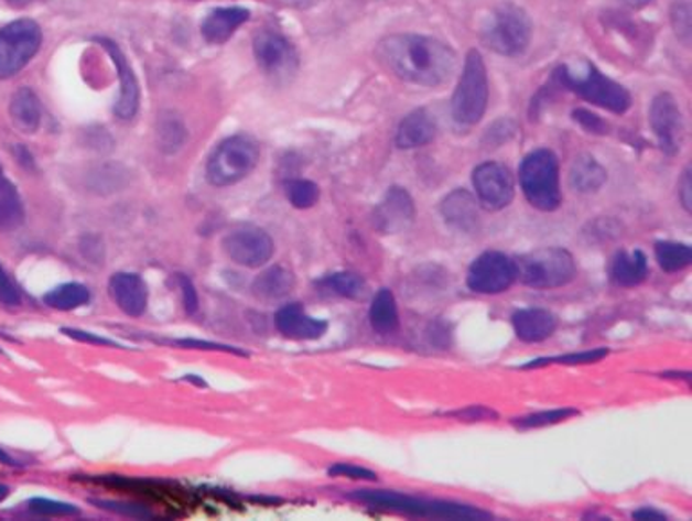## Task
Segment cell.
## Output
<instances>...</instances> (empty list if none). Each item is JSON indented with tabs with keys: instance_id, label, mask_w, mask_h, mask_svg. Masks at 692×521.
<instances>
[{
	"instance_id": "6da1fadb",
	"label": "cell",
	"mask_w": 692,
	"mask_h": 521,
	"mask_svg": "<svg viewBox=\"0 0 692 521\" xmlns=\"http://www.w3.org/2000/svg\"><path fill=\"white\" fill-rule=\"evenodd\" d=\"M377 61L388 73L417 87H441L450 82L458 55L450 44L419 33H393L377 44Z\"/></svg>"
},
{
	"instance_id": "7a4b0ae2",
	"label": "cell",
	"mask_w": 692,
	"mask_h": 521,
	"mask_svg": "<svg viewBox=\"0 0 692 521\" xmlns=\"http://www.w3.org/2000/svg\"><path fill=\"white\" fill-rule=\"evenodd\" d=\"M350 500L361 501L379 511L401 512L406 517L433 518V520L484 521L490 520V512L478 507L453 503V501L425 500V498L408 497L402 492L385 491V489H363L352 492Z\"/></svg>"
},
{
	"instance_id": "3957f363",
	"label": "cell",
	"mask_w": 692,
	"mask_h": 521,
	"mask_svg": "<svg viewBox=\"0 0 692 521\" xmlns=\"http://www.w3.org/2000/svg\"><path fill=\"white\" fill-rule=\"evenodd\" d=\"M552 82L558 84V87L572 90L579 98L597 105L601 109L609 110L614 115H626L634 104L629 90L624 85L612 80L590 62L561 65L555 69Z\"/></svg>"
},
{
	"instance_id": "277c9868",
	"label": "cell",
	"mask_w": 692,
	"mask_h": 521,
	"mask_svg": "<svg viewBox=\"0 0 692 521\" xmlns=\"http://www.w3.org/2000/svg\"><path fill=\"white\" fill-rule=\"evenodd\" d=\"M489 105V75L480 51L465 56L461 80L451 98V116L458 127L469 129L480 123Z\"/></svg>"
},
{
	"instance_id": "5b68a950",
	"label": "cell",
	"mask_w": 692,
	"mask_h": 521,
	"mask_svg": "<svg viewBox=\"0 0 692 521\" xmlns=\"http://www.w3.org/2000/svg\"><path fill=\"white\" fill-rule=\"evenodd\" d=\"M519 184L532 208L550 214L561 206L558 155L549 149L530 152L519 166Z\"/></svg>"
},
{
	"instance_id": "8992f818",
	"label": "cell",
	"mask_w": 692,
	"mask_h": 521,
	"mask_svg": "<svg viewBox=\"0 0 692 521\" xmlns=\"http://www.w3.org/2000/svg\"><path fill=\"white\" fill-rule=\"evenodd\" d=\"M532 33L534 25L529 13L515 2H505L493 11L482 33V41L496 55L516 58L529 50Z\"/></svg>"
},
{
	"instance_id": "52a82bcc",
	"label": "cell",
	"mask_w": 692,
	"mask_h": 521,
	"mask_svg": "<svg viewBox=\"0 0 692 521\" xmlns=\"http://www.w3.org/2000/svg\"><path fill=\"white\" fill-rule=\"evenodd\" d=\"M519 282L532 289H558L574 282L577 263L563 248L536 249L516 262Z\"/></svg>"
},
{
	"instance_id": "ba28073f",
	"label": "cell",
	"mask_w": 692,
	"mask_h": 521,
	"mask_svg": "<svg viewBox=\"0 0 692 521\" xmlns=\"http://www.w3.org/2000/svg\"><path fill=\"white\" fill-rule=\"evenodd\" d=\"M258 160L260 149L257 141H252L248 135H233L218 144L213 152L206 164V177L209 184L217 188L233 186L251 174Z\"/></svg>"
},
{
	"instance_id": "9c48e42d",
	"label": "cell",
	"mask_w": 692,
	"mask_h": 521,
	"mask_svg": "<svg viewBox=\"0 0 692 521\" xmlns=\"http://www.w3.org/2000/svg\"><path fill=\"white\" fill-rule=\"evenodd\" d=\"M42 45V30L31 19H20L0 30V80L19 75Z\"/></svg>"
},
{
	"instance_id": "30bf717a",
	"label": "cell",
	"mask_w": 692,
	"mask_h": 521,
	"mask_svg": "<svg viewBox=\"0 0 692 521\" xmlns=\"http://www.w3.org/2000/svg\"><path fill=\"white\" fill-rule=\"evenodd\" d=\"M252 53L263 75L277 84H285L300 69V55L288 36L280 31L263 30L252 41Z\"/></svg>"
},
{
	"instance_id": "8fae6325",
	"label": "cell",
	"mask_w": 692,
	"mask_h": 521,
	"mask_svg": "<svg viewBox=\"0 0 692 521\" xmlns=\"http://www.w3.org/2000/svg\"><path fill=\"white\" fill-rule=\"evenodd\" d=\"M518 280V265L500 251H487L471 263L467 285L476 294L495 296L512 287Z\"/></svg>"
},
{
	"instance_id": "7c38bea8",
	"label": "cell",
	"mask_w": 692,
	"mask_h": 521,
	"mask_svg": "<svg viewBox=\"0 0 692 521\" xmlns=\"http://www.w3.org/2000/svg\"><path fill=\"white\" fill-rule=\"evenodd\" d=\"M649 124L663 154L669 158L680 154L685 138V123L680 105L671 93L655 96L649 107Z\"/></svg>"
},
{
	"instance_id": "4fadbf2b",
	"label": "cell",
	"mask_w": 692,
	"mask_h": 521,
	"mask_svg": "<svg viewBox=\"0 0 692 521\" xmlns=\"http://www.w3.org/2000/svg\"><path fill=\"white\" fill-rule=\"evenodd\" d=\"M473 186L476 200L480 203L482 208L489 211H500L515 199V177L505 164L495 161L476 166L473 172Z\"/></svg>"
},
{
	"instance_id": "5bb4252c",
	"label": "cell",
	"mask_w": 692,
	"mask_h": 521,
	"mask_svg": "<svg viewBox=\"0 0 692 521\" xmlns=\"http://www.w3.org/2000/svg\"><path fill=\"white\" fill-rule=\"evenodd\" d=\"M233 262L244 268H262L274 254V242L263 229L244 228L229 234L223 242Z\"/></svg>"
},
{
	"instance_id": "9a60e30c",
	"label": "cell",
	"mask_w": 692,
	"mask_h": 521,
	"mask_svg": "<svg viewBox=\"0 0 692 521\" xmlns=\"http://www.w3.org/2000/svg\"><path fill=\"white\" fill-rule=\"evenodd\" d=\"M415 220V203L402 186H391L374 214V222L382 234H402Z\"/></svg>"
},
{
	"instance_id": "2e32d148",
	"label": "cell",
	"mask_w": 692,
	"mask_h": 521,
	"mask_svg": "<svg viewBox=\"0 0 692 521\" xmlns=\"http://www.w3.org/2000/svg\"><path fill=\"white\" fill-rule=\"evenodd\" d=\"M99 45H104L110 55V61L115 62L116 70L119 75V93L118 101H116L115 115L121 121H130L134 118L139 109V84L136 80L134 70L127 62L123 51L119 50V45L107 39H98Z\"/></svg>"
},
{
	"instance_id": "e0dca14e",
	"label": "cell",
	"mask_w": 692,
	"mask_h": 521,
	"mask_svg": "<svg viewBox=\"0 0 692 521\" xmlns=\"http://www.w3.org/2000/svg\"><path fill=\"white\" fill-rule=\"evenodd\" d=\"M274 323H277V328L282 333V336L296 339V341L320 339L325 336L328 328L327 322L309 316L300 303H291V305L280 308L274 316Z\"/></svg>"
},
{
	"instance_id": "ac0fdd59",
	"label": "cell",
	"mask_w": 692,
	"mask_h": 521,
	"mask_svg": "<svg viewBox=\"0 0 692 521\" xmlns=\"http://www.w3.org/2000/svg\"><path fill=\"white\" fill-rule=\"evenodd\" d=\"M110 296L127 316L138 318L147 311L149 289L139 274L118 273L109 282Z\"/></svg>"
},
{
	"instance_id": "d6986e66",
	"label": "cell",
	"mask_w": 692,
	"mask_h": 521,
	"mask_svg": "<svg viewBox=\"0 0 692 521\" xmlns=\"http://www.w3.org/2000/svg\"><path fill=\"white\" fill-rule=\"evenodd\" d=\"M512 328L523 343H541L558 330V316L547 308H519L512 314Z\"/></svg>"
},
{
	"instance_id": "ffe728a7",
	"label": "cell",
	"mask_w": 692,
	"mask_h": 521,
	"mask_svg": "<svg viewBox=\"0 0 692 521\" xmlns=\"http://www.w3.org/2000/svg\"><path fill=\"white\" fill-rule=\"evenodd\" d=\"M441 214L445 224L465 234L475 231L480 222L478 200L467 189H453L450 195H445L441 203Z\"/></svg>"
},
{
	"instance_id": "44dd1931",
	"label": "cell",
	"mask_w": 692,
	"mask_h": 521,
	"mask_svg": "<svg viewBox=\"0 0 692 521\" xmlns=\"http://www.w3.org/2000/svg\"><path fill=\"white\" fill-rule=\"evenodd\" d=\"M249 19H251V13L240 6L218 8L204 19L203 24H201V33H203L204 41L209 42V44H226L237 33L238 28L246 24Z\"/></svg>"
},
{
	"instance_id": "7402d4cb",
	"label": "cell",
	"mask_w": 692,
	"mask_h": 521,
	"mask_svg": "<svg viewBox=\"0 0 692 521\" xmlns=\"http://www.w3.org/2000/svg\"><path fill=\"white\" fill-rule=\"evenodd\" d=\"M436 121L425 109H417L402 118L397 127L396 143L399 149L411 150L425 146L435 140Z\"/></svg>"
},
{
	"instance_id": "603a6c76",
	"label": "cell",
	"mask_w": 692,
	"mask_h": 521,
	"mask_svg": "<svg viewBox=\"0 0 692 521\" xmlns=\"http://www.w3.org/2000/svg\"><path fill=\"white\" fill-rule=\"evenodd\" d=\"M11 121L24 134H35L42 123V107L30 87L17 90L10 104Z\"/></svg>"
},
{
	"instance_id": "cb8c5ba5",
	"label": "cell",
	"mask_w": 692,
	"mask_h": 521,
	"mask_svg": "<svg viewBox=\"0 0 692 521\" xmlns=\"http://www.w3.org/2000/svg\"><path fill=\"white\" fill-rule=\"evenodd\" d=\"M608 174L594 155H579L570 169V186L579 194H594L603 188Z\"/></svg>"
},
{
	"instance_id": "d4e9b609",
	"label": "cell",
	"mask_w": 692,
	"mask_h": 521,
	"mask_svg": "<svg viewBox=\"0 0 692 521\" xmlns=\"http://www.w3.org/2000/svg\"><path fill=\"white\" fill-rule=\"evenodd\" d=\"M648 257L642 251H620L612 263V276L620 287H637L648 279Z\"/></svg>"
},
{
	"instance_id": "484cf974",
	"label": "cell",
	"mask_w": 692,
	"mask_h": 521,
	"mask_svg": "<svg viewBox=\"0 0 692 521\" xmlns=\"http://www.w3.org/2000/svg\"><path fill=\"white\" fill-rule=\"evenodd\" d=\"M371 328L374 333L388 336L399 328V307L397 300L390 289H381L371 300L370 311H368Z\"/></svg>"
},
{
	"instance_id": "4316f807",
	"label": "cell",
	"mask_w": 692,
	"mask_h": 521,
	"mask_svg": "<svg viewBox=\"0 0 692 521\" xmlns=\"http://www.w3.org/2000/svg\"><path fill=\"white\" fill-rule=\"evenodd\" d=\"M24 220V206L15 186L0 166V231H13Z\"/></svg>"
},
{
	"instance_id": "83f0119b",
	"label": "cell",
	"mask_w": 692,
	"mask_h": 521,
	"mask_svg": "<svg viewBox=\"0 0 692 521\" xmlns=\"http://www.w3.org/2000/svg\"><path fill=\"white\" fill-rule=\"evenodd\" d=\"M292 287H294V279L282 265H272L252 283V291L258 299L269 300V302L288 296Z\"/></svg>"
},
{
	"instance_id": "f1b7e54d",
	"label": "cell",
	"mask_w": 692,
	"mask_h": 521,
	"mask_svg": "<svg viewBox=\"0 0 692 521\" xmlns=\"http://www.w3.org/2000/svg\"><path fill=\"white\" fill-rule=\"evenodd\" d=\"M655 257L666 273H678L692 263V249L689 243L663 240L655 246Z\"/></svg>"
},
{
	"instance_id": "f546056e",
	"label": "cell",
	"mask_w": 692,
	"mask_h": 521,
	"mask_svg": "<svg viewBox=\"0 0 692 521\" xmlns=\"http://www.w3.org/2000/svg\"><path fill=\"white\" fill-rule=\"evenodd\" d=\"M90 300L89 289L82 283H64L45 294L44 303L56 311H73V308L84 307Z\"/></svg>"
},
{
	"instance_id": "4dcf8cb0",
	"label": "cell",
	"mask_w": 692,
	"mask_h": 521,
	"mask_svg": "<svg viewBox=\"0 0 692 521\" xmlns=\"http://www.w3.org/2000/svg\"><path fill=\"white\" fill-rule=\"evenodd\" d=\"M579 415L575 408H555V410H544V412L530 413L525 417L512 419V426L518 430H538V427L554 426L559 422L569 421Z\"/></svg>"
},
{
	"instance_id": "1f68e13d",
	"label": "cell",
	"mask_w": 692,
	"mask_h": 521,
	"mask_svg": "<svg viewBox=\"0 0 692 521\" xmlns=\"http://www.w3.org/2000/svg\"><path fill=\"white\" fill-rule=\"evenodd\" d=\"M325 287L331 289L332 293L339 294L343 299L356 300L365 293V280L357 276L356 273H334L323 280Z\"/></svg>"
},
{
	"instance_id": "d6a6232c",
	"label": "cell",
	"mask_w": 692,
	"mask_h": 521,
	"mask_svg": "<svg viewBox=\"0 0 692 521\" xmlns=\"http://www.w3.org/2000/svg\"><path fill=\"white\" fill-rule=\"evenodd\" d=\"M289 203L298 209H309L320 199V188L309 180H291L285 184Z\"/></svg>"
},
{
	"instance_id": "836d02e7",
	"label": "cell",
	"mask_w": 692,
	"mask_h": 521,
	"mask_svg": "<svg viewBox=\"0 0 692 521\" xmlns=\"http://www.w3.org/2000/svg\"><path fill=\"white\" fill-rule=\"evenodd\" d=\"M669 19L673 25L674 36L683 45H691L692 42V8L689 0H674L669 11Z\"/></svg>"
},
{
	"instance_id": "e575fe53",
	"label": "cell",
	"mask_w": 692,
	"mask_h": 521,
	"mask_svg": "<svg viewBox=\"0 0 692 521\" xmlns=\"http://www.w3.org/2000/svg\"><path fill=\"white\" fill-rule=\"evenodd\" d=\"M608 354V348H594V350L564 354V356H555V358L536 359V361L525 365V368L547 367V365H590V362L603 361Z\"/></svg>"
},
{
	"instance_id": "d590c367",
	"label": "cell",
	"mask_w": 692,
	"mask_h": 521,
	"mask_svg": "<svg viewBox=\"0 0 692 521\" xmlns=\"http://www.w3.org/2000/svg\"><path fill=\"white\" fill-rule=\"evenodd\" d=\"M159 144L166 154H173L183 146L184 140H186V129L181 121L175 118H169V120L161 121L159 124Z\"/></svg>"
},
{
	"instance_id": "8d00e7d4",
	"label": "cell",
	"mask_w": 692,
	"mask_h": 521,
	"mask_svg": "<svg viewBox=\"0 0 692 521\" xmlns=\"http://www.w3.org/2000/svg\"><path fill=\"white\" fill-rule=\"evenodd\" d=\"M30 511L40 517H73L78 514V507L64 503V501L47 500V498H35L30 501Z\"/></svg>"
},
{
	"instance_id": "74e56055",
	"label": "cell",
	"mask_w": 692,
	"mask_h": 521,
	"mask_svg": "<svg viewBox=\"0 0 692 521\" xmlns=\"http://www.w3.org/2000/svg\"><path fill=\"white\" fill-rule=\"evenodd\" d=\"M328 475L334 478H350V480L376 481L377 475L366 467L354 466V464H336L328 469Z\"/></svg>"
},
{
	"instance_id": "f35d334b",
	"label": "cell",
	"mask_w": 692,
	"mask_h": 521,
	"mask_svg": "<svg viewBox=\"0 0 692 521\" xmlns=\"http://www.w3.org/2000/svg\"><path fill=\"white\" fill-rule=\"evenodd\" d=\"M572 116H574L575 123L581 124L590 134H608V123H606L603 118H598L597 115H594V112H590V110L586 109H575Z\"/></svg>"
},
{
	"instance_id": "ab89813d",
	"label": "cell",
	"mask_w": 692,
	"mask_h": 521,
	"mask_svg": "<svg viewBox=\"0 0 692 521\" xmlns=\"http://www.w3.org/2000/svg\"><path fill=\"white\" fill-rule=\"evenodd\" d=\"M179 285H181V291H183V303L184 308H186V313L195 314L198 308V296L197 289L193 285L192 280L188 276H184V274H179L177 276Z\"/></svg>"
},
{
	"instance_id": "60d3db41",
	"label": "cell",
	"mask_w": 692,
	"mask_h": 521,
	"mask_svg": "<svg viewBox=\"0 0 692 521\" xmlns=\"http://www.w3.org/2000/svg\"><path fill=\"white\" fill-rule=\"evenodd\" d=\"M0 302L6 303V305H19L20 303L19 289L15 287V283L11 282L2 265H0Z\"/></svg>"
},
{
	"instance_id": "b9f144b4",
	"label": "cell",
	"mask_w": 692,
	"mask_h": 521,
	"mask_svg": "<svg viewBox=\"0 0 692 521\" xmlns=\"http://www.w3.org/2000/svg\"><path fill=\"white\" fill-rule=\"evenodd\" d=\"M451 415L458 419V421L467 422L489 421V419L496 417V413L493 412V410H489V408L480 406V404H478V406H476L475 404V406L465 408V410H458V412L451 413Z\"/></svg>"
},
{
	"instance_id": "7bdbcfd3",
	"label": "cell",
	"mask_w": 692,
	"mask_h": 521,
	"mask_svg": "<svg viewBox=\"0 0 692 521\" xmlns=\"http://www.w3.org/2000/svg\"><path fill=\"white\" fill-rule=\"evenodd\" d=\"M678 199L682 203L683 209L691 214L692 211V180L691 170H683L682 177L678 181Z\"/></svg>"
},
{
	"instance_id": "ee69618b",
	"label": "cell",
	"mask_w": 692,
	"mask_h": 521,
	"mask_svg": "<svg viewBox=\"0 0 692 521\" xmlns=\"http://www.w3.org/2000/svg\"><path fill=\"white\" fill-rule=\"evenodd\" d=\"M64 334H67L69 338L76 339V341L89 343V345H105V347H119L118 343L110 341V339L101 338L96 334L87 333V330H79V328H64Z\"/></svg>"
},
{
	"instance_id": "f6af8a7d",
	"label": "cell",
	"mask_w": 692,
	"mask_h": 521,
	"mask_svg": "<svg viewBox=\"0 0 692 521\" xmlns=\"http://www.w3.org/2000/svg\"><path fill=\"white\" fill-rule=\"evenodd\" d=\"M175 345L183 348H203V350H223V352L238 354L244 356L242 350L238 348L228 347V345H218V343L198 341V339H179Z\"/></svg>"
},
{
	"instance_id": "bcb514c9",
	"label": "cell",
	"mask_w": 692,
	"mask_h": 521,
	"mask_svg": "<svg viewBox=\"0 0 692 521\" xmlns=\"http://www.w3.org/2000/svg\"><path fill=\"white\" fill-rule=\"evenodd\" d=\"M99 507H105V509H110V511L121 512V514H127V517L132 518H154L152 512L147 511V509H141L138 506H127V503H110V501H99Z\"/></svg>"
},
{
	"instance_id": "7dc6e473",
	"label": "cell",
	"mask_w": 692,
	"mask_h": 521,
	"mask_svg": "<svg viewBox=\"0 0 692 521\" xmlns=\"http://www.w3.org/2000/svg\"><path fill=\"white\" fill-rule=\"evenodd\" d=\"M515 132L516 124L512 123V121L501 120L498 121V123H496L493 129H489L487 135H489L490 143H493V140H495V138H498V140L495 141V144H501L504 143V141H509Z\"/></svg>"
},
{
	"instance_id": "c3c4849f",
	"label": "cell",
	"mask_w": 692,
	"mask_h": 521,
	"mask_svg": "<svg viewBox=\"0 0 692 521\" xmlns=\"http://www.w3.org/2000/svg\"><path fill=\"white\" fill-rule=\"evenodd\" d=\"M634 520H640V521H663V520H668V517H666V514H663V512L660 511H655V509H648V507H644V509H640V511H635L634 512Z\"/></svg>"
},
{
	"instance_id": "681fc988",
	"label": "cell",
	"mask_w": 692,
	"mask_h": 521,
	"mask_svg": "<svg viewBox=\"0 0 692 521\" xmlns=\"http://www.w3.org/2000/svg\"><path fill=\"white\" fill-rule=\"evenodd\" d=\"M274 2L285 6V8H294V10H309V8L320 4L322 0H274Z\"/></svg>"
},
{
	"instance_id": "f907efd6",
	"label": "cell",
	"mask_w": 692,
	"mask_h": 521,
	"mask_svg": "<svg viewBox=\"0 0 692 521\" xmlns=\"http://www.w3.org/2000/svg\"><path fill=\"white\" fill-rule=\"evenodd\" d=\"M624 4L629 6V8H634V10H642L646 6L651 4L653 0H623Z\"/></svg>"
},
{
	"instance_id": "816d5d0a",
	"label": "cell",
	"mask_w": 692,
	"mask_h": 521,
	"mask_svg": "<svg viewBox=\"0 0 692 521\" xmlns=\"http://www.w3.org/2000/svg\"><path fill=\"white\" fill-rule=\"evenodd\" d=\"M4 2L13 6V8H24V6H30L31 2H35V0H4Z\"/></svg>"
},
{
	"instance_id": "f5cc1de1",
	"label": "cell",
	"mask_w": 692,
	"mask_h": 521,
	"mask_svg": "<svg viewBox=\"0 0 692 521\" xmlns=\"http://www.w3.org/2000/svg\"><path fill=\"white\" fill-rule=\"evenodd\" d=\"M0 462H2V464H8V466H15L17 462L13 460V458L10 457V455H6L4 452H2V449H0Z\"/></svg>"
},
{
	"instance_id": "db71d44e",
	"label": "cell",
	"mask_w": 692,
	"mask_h": 521,
	"mask_svg": "<svg viewBox=\"0 0 692 521\" xmlns=\"http://www.w3.org/2000/svg\"><path fill=\"white\" fill-rule=\"evenodd\" d=\"M8 492H10V489H8V487L2 486V484H0V501L4 500V498L8 497Z\"/></svg>"
}]
</instances>
